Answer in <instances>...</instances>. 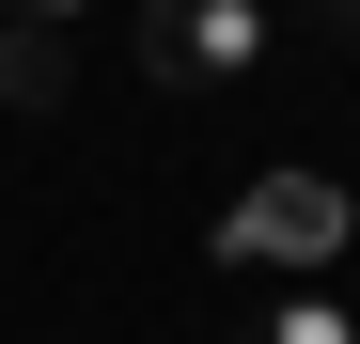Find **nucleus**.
<instances>
[{
    "mask_svg": "<svg viewBox=\"0 0 360 344\" xmlns=\"http://www.w3.org/2000/svg\"><path fill=\"white\" fill-rule=\"evenodd\" d=\"M235 282H329L345 251H360V204L329 188L314 157H282V172H251V188L219 204V235H204Z\"/></svg>",
    "mask_w": 360,
    "mask_h": 344,
    "instance_id": "f257e3e1",
    "label": "nucleus"
},
{
    "mask_svg": "<svg viewBox=\"0 0 360 344\" xmlns=\"http://www.w3.org/2000/svg\"><path fill=\"white\" fill-rule=\"evenodd\" d=\"M282 63V0H141V79L157 94H251Z\"/></svg>",
    "mask_w": 360,
    "mask_h": 344,
    "instance_id": "f03ea898",
    "label": "nucleus"
},
{
    "mask_svg": "<svg viewBox=\"0 0 360 344\" xmlns=\"http://www.w3.org/2000/svg\"><path fill=\"white\" fill-rule=\"evenodd\" d=\"M235 344H360V298H329V282H282V298L235 329Z\"/></svg>",
    "mask_w": 360,
    "mask_h": 344,
    "instance_id": "7ed1b4c3",
    "label": "nucleus"
},
{
    "mask_svg": "<svg viewBox=\"0 0 360 344\" xmlns=\"http://www.w3.org/2000/svg\"><path fill=\"white\" fill-rule=\"evenodd\" d=\"M79 16H94V0H0V32H47V47H63Z\"/></svg>",
    "mask_w": 360,
    "mask_h": 344,
    "instance_id": "20e7f679",
    "label": "nucleus"
},
{
    "mask_svg": "<svg viewBox=\"0 0 360 344\" xmlns=\"http://www.w3.org/2000/svg\"><path fill=\"white\" fill-rule=\"evenodd\" d=\"M314 16H329V32H360V0H314Z\"/></svg>",
    "mask_w": 360,
    "mask_h": 344,
    "instance_id": "39448f33",
    "label": "nucleus"
}]
</instances>
